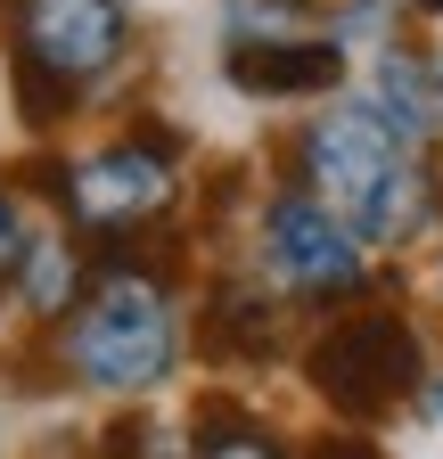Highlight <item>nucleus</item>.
<instances>
[{
	"mask_svg": "<svg viewBox=\"0 0 443 459\" xmlns=\"http://www.w3.org/2000/svg\"><path fill=\"white\" fill-rule=\"evenodd\" d=\"M9 57L83 99L132 57V9L124 0H9Z\"/></svg>",
	"mask_w": 443,
	"mask_h": 459,
	"instance_id": "6",
	"label": "nucleus"
},
{
	"mask_svg": "<svg viewBox=\"0 0 443 459\" xmlns=\"http://www.w3.org/2000/svg\"><path fill=\"white\" fill-rule=\"evenodd\" d=\"M17 255H25V213H17V197H9V189H0V287H9Z\"/></svg>",
	"mask_w": 443,
	"mask_h": 459,
	"instance_id": "14",
	"label": "nucleus"
},
{
	"mask_svg": "<svg viewBox=\"0 0 443 459\" xmlns=\"http://www.w3.org/2000/svg\"><path fill=\"white\" fill-rule=\"evenodd\" d=\"M25 189H49L66 213V230H83V247H116V238H140L164 213L181 205V132L164 124H132L107 148L58 164L41 156L25 164Z\"/></svg>",
	"mask_w": 443,
	"mask_h": 459,
	"instance_id": "3",
	"label": "nucleus"
},
{
	"mask_svg": "<svg viewBox=\"0 0 443 459\" xmlns=\"http://www.w3.org/2000/svg\"><path fill=\"white\" fill-rule=\"evenodd\" d=\"M403 9H411V17H435V25H443V0H403Z\"/></svg>",
	"mask_w": 443,
	"mask_h": 459,
	"instance_id": "16",
	"label": "nucleus"
},
{
	"mask_svg": "<svg viewBox=\"0 0 443 459\" xmlns=\"http://www.w3.org/2000/svg\"><path fill=\"white\" fill-rule=\"evenodd\" d=\"M222 74H230L247 99H328L345 82V41L337 33H239L222 49Z\"/></svg>",
	"mask_w": 443,
	"mask_h": 459,
	"instance_id": "7",
	"label": "nucleus"
},
{
	"mask_svg": "<svg viewBox=\"0 0 443 459\" xmlns=\"http://www.w3.org/2000/svg\"><path fill=\"white\" fill-rule=\"evenodd\" d=\"M156 435L164 427H148V419H116L107 427V459H156Z\"/></svg>",
	"mask_w": 443,
	"mask_h": 459,
	"instance_id": "13",
	"label": "nucleus"
},
{
	"mask_svg": "<svg viewBox=\"0 0 443 459\" xmlns=\"http://www.w3.org/2000/svg\"><path fill=\"white\" fill-rule=\"evenodd\" d=\"M369 107H378L403 140L435 148V140H443V57H435V49H411V41H386L378 66H369Z\"/></svg>",
	"mask_w": 443,
	"mask_h": 459,
	"instance_id": "9",
	"label": "nucleus"
},
{
	"mask_svg": "<svg viewBox=\"0 0 443 459\" xmlns=\"http://www.w3.org/2000/svg\"><path fill=\"white\" fill-rule=\"evenodd\" d=\"M255 9H271V17H280V25H296L304 9H320V0H255Z\"/></svg>",
	"mask_w": 443,
	"mask_h": 459,
	"instance_id": "15",
	"label": "nucleus"
},
{
	"mask_svg": "<svg viewBox=\"0 0 443 459\" xmlns=\"http://www.w3.org/2000/svg\"><path fill=\"white\" fill-rule=\"evenodd\" d=\"M255 271L280 304H304V312H337V304H361L369 296V247L353 238V221H337L304 181L271 189L263 213H255Z\"/></svg>",
	"mask_w": 443,
	"mask_h": 459,
	"instance_id": "5",
	"label": "nucleus"
},
{
	"mask_svg": "<svg viewBox=\"0 0 443 459\" xmlns=\"http://www.w3.org/2000/svg\"><path fill=\"white\" fill-rule=\"evenodd\" d=\"M83 279H91L83 238H66V230H25V255L9 271V287H17V304L33 320H66V304L83 296Z\"/></svg>",
	"mask_w": 443,
	"mask_h": 459,
	"instance_id": "10",
	"label": "nucleus"
},
{
	"mask_svg": "<svg viewBox=\"0 0 443 459\" xmlns=\"http://www.w3.org/2000/svg\"><path fill=\"white\" fill-rule=\"evenodd\" d=\"M189 459H296V451L271 435L255 411H239V402H222V394H205V402H197Z\"/></svg>",
	"mask_w": 443,
	"mask_h": 459,
	"instance_id": "11",
	"label": "nucleus"
},
{
	"mask_svg": "<svg viewBox=\"0 0 443 459\" xmlns=\"http://www.w3.org/2000/svg\"><path fill=\"white\" fill-rule=\"evenodd\" d=\"M280 336H288V304L271 296L263 279H213L205 287V312H197L205 361H222V369L280 361Z\"/></svg>",
	"mask_w": 443,
	"mask_h": 459,
	"instance_id": "8",
	"label": "nucleus"
},
{
	"mask_svg": "<svg viewBox=\"0 0 443 459\" xmlns=\"http://www.w3.org/2000/svg\"><path fill=\"white\" fill-rule=\"evenodd\" d=\"M173 255H140L132 238L99 247L83 296L58 320V369L91 394H148L181 369V287Z\"/></svg>",
	"mask_w": 443,
	"mask_h": 459,
	"instance_id": "2",
	"label": "nucleus"
},
{
	"mask_svg": "<svg viewBox=\"0 0 443 459\" xmlns=\"http://www.w3.org/2000/svg\"><path fill=\"white\" fill-rule=\"evenodd\" d=\"M304 385L337 419L369 427L386 411H403V402H419V385H427V336L395 304H369V296L337 304L328 328L304 344Z\"/></svg>",
	"mask_w": 443,
	"mask_h": 459,
	"instance_id": "4",
	"label": "nucleus"
},
{
	"mask_svg": "<svg viewBox=\"0 0 443 459\" xmlns=\"http://www.w3.org/2000/svg\"><path fill=\"white\" fill-rule=\"evenodd\" d=\"M427 156L435 148L403 140L369 99H345L304 115V132L288 140V181H304L337 221H353L369 255H403L443 238V172Z\"/></svg>",
	"mask_w": 443,
	"mask_h": 459,
	"instance_id": "1",
	"label": "nucleus"
},
{
	"mask_svg": "<svg viewBox=\"0 0 443 459\" xmlns=\"http://www.w3.org/2000/svg\"><path fill=\"white\" fill-rule=\"evenodd\" d=\"M304 459H386V443H378V435H361V427L345 419V427L312 435V443H304Z\"/></svg>",
	"mask_w": 443,
	"mask_h": 459,
	"instance_id": "12",
	"label": "nucleus"
}]
</instances>
